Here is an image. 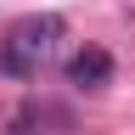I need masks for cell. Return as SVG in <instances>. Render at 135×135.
<instances>
[{
	"instance_id": "6da1fadb",
	"label": "cell",
	"mask_w": 135,
	"mask_h": 135,
	"mask_svg": "<svg viewBox=\"0 0 135 135\" xmlns=\"http://www.w3.org/2000/svg\"><path fill=\"white\" fill-rule=\"evenodd\" d=\"M62 40H68V23H62V17H56V11H34V17H23V23H11L6 51L34 73V68H45V62L62 51Z\"/></svg>"
},
{
	"instance_id": "7a4b0ae2",
	"label": "cell",
	"mask_w": 135,
	"mask_h": 135,
	"mask_svg": "<svg viewBox=\"0 0 135 135\" xmlns=\"http://www.w3.org/2000/svg\"><path fill=\"white\" fill-rule=\"evenodd\" d=\"M68 79H73L79 90H101V84L113 79V56H107V51H101V45H84L79 56L68 62Z\"/></svg>"
}]
</instances>
